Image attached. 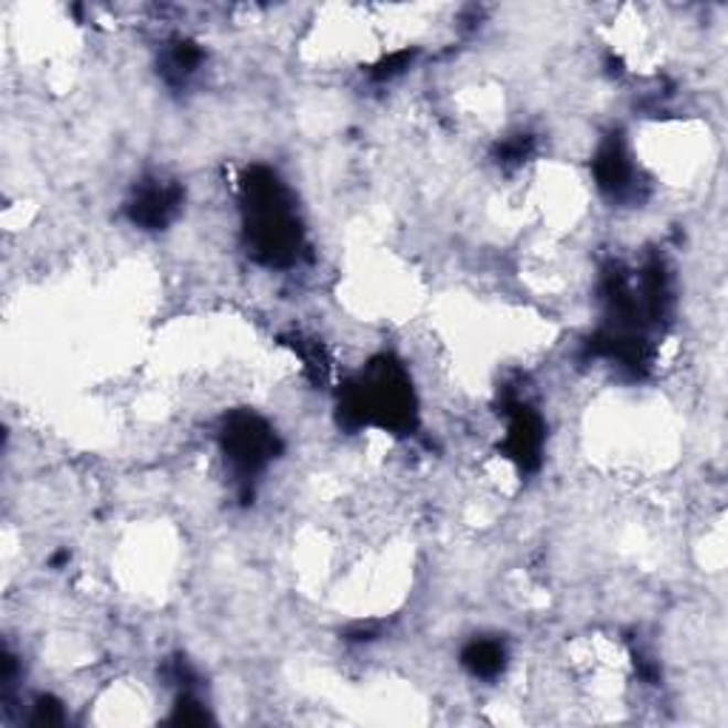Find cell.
<instances>
[{"mask_svg":"<svg viewBox=\"0 0 728 728\" xmlns=\"http://www.w3.org/2000/svg\"><path fill=\"white\" fill-rule=\"evenodd\" d=\"M274 452V439L270 432L265 430V425L259 418H236V425L228 432V456L239 470L254 472L270 459Z\"/></svg>","mask_w":728,"mask_h":728,"instance_id":"6da1fadb","label":"cell"},{"mask_svg":"<svg viewBox=\"0 0 728 728\" xmlns=\"http://www.w3.org/2000/svg\"><path fill=\"white\" fill-rule=\"evenodd\" d=\"M176 203H180L176 189L151 185V189L142 191V194L137 196V203L131 205V220L146 225V228H162V225L171 220V214H174Z\"/></svg>","mask_w":728,"mask_h":728,"instance_id":"7a4b0ae2","label":"cell"},{"mask_svg":"<svg viewBox=\"0 0 728 728\" xmlns=\"http://www.w3.org/2000/svg\"><path fill=\"white\" fill-rule=\"evenodd\" d=\"M464 666L470 668L472 675L479 677L499 675L501 666H504V646L495 641L472 643V646L464 652Z\"/></svg>","mask_w":728,"mask_h":728,"instance_id":"3957f363","label":"cell"}]
</instances>
